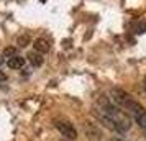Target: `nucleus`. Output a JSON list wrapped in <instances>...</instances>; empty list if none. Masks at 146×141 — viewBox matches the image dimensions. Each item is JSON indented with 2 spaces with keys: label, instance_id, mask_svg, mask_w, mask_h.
Here are the masks:
<instances>
[{
  "label": "nucleus",
  "instance_id": "obj_1",
  "mask_svg": "<svg viewBox=\"0 0 146 141\" xmlns=\"http://www.w3.org/2000/svg\"><path fill=\"white\" fill-rule=\"evenodd\" d=\"M99 105L102 107V113L105 115L113 125V130L117 131H126L131 126V118L125 113V110H121L120 107H113L110 100L105 97L99 99Z\"/></svg>",
  "mask_w": 146,
  "mask_h": 141
},
{
  "label": "nucleus",
  "instance_id": "obj_2",
  "mask_svg": "<svg viewBox=\"0 0 146 141\" xmlns=\"http://www.w3.org/2000/svg\"><path fill=\"white\" fill-rule=\"evenodd\" d=\"M112 99L121 110H126V112H128V108L131 107V103L135 102L131 95L126 94L123 89H118V87L112 89Z\"/></svg>",
  "mask_w": 146,
  "mask_h": 141
},
{
  "label": "nucleus",
  "instance_id": "obj_3",
  "mask_svg": "<svg viewBox=\"0 0 146 141\" xmlns=\"http://www.w3.org/2000/svg\"><path fill=\"white\" fill-rule=\"evenodd\" d=\"M56 128L62 133V136H66L67 140H76L77 138V131L69 121H56Z\"/></svg>",
  "mask_w": 146,
  "mask_h": 141
},
{
  "label": "nucleus",
  "instance_id": "obj_4",
  "mask_svg": "<svg viewBox=\"0 0 146 141\" xmlns=\"http://www.w3.org/2000/svg\"><path fill=\"white\" fill-rule=\"evenodd\" d=\"M84 128H86V134H87V138L89 140H95V141H99L100 138H102V133H100V130L94 123H90V121H86L84 123Z\"/></svg>",
  "mask_w": 146,
  "mask_h": 141
},
{
  "label": "nucleus",
  "instance_id": "obj_5",
  "mask_svg": "<svg viewBox=\"0 0 146 141\" xmlns=\"http://www.w3.org/2000/svg\"><path fill=\"white\" fill-rule=\"evenodd\" d=\"M35 49H36V53H40V54H46L49 51V43L46 40H43V38H38L35 41Z\"/></svg>",
  "mask_w": 146,
  "mask_h": 141
},
{
  "label": "nucleus",
  "instance_id": "obj_6",
  "mask_svg": "<svg viewBox=\"0 0 146 141\" xmlns=\"http://www.w3.org/2000/svg\"><path fill=\"white\" fill-rule=\"evenodd\" d=\"M23 66H25V59L20 58V56H13V58L8 59V67L10 69H21Z\"/></svg>",
  "mask_w": 146,
  "mask_h": 141
},
{
  "label": "nucleus",
  "instance_id": "obj_7",
  "mask_svg": "<svg viewBox=\"0 0 146 141\" xmlns=\"http://www.w3.org/2000/svg\"><path fill=\"white\" fill-rule=\"evenodd\" d=\"M28 61L33 64L35 67H40L43 64V58L40 53H28Z\"/></svg>",
  "mask_w": 146,
  "mask_h": 141
},
{
  "label": "nucleus",
  "instance_id": "obj_8",
  "mask_svg": "<svg viewBox=\"0 0 146 141\" xmlns=\"http://www.w3.org/2000/svg\"><path fill=\"white\" fill-rule=\"evenodd\" d=\"M13 56H17V51H15V48L13 46H10V48H5L3 49V58H13Z\"/></svg>",
  "mask_w": 146,
  "mask_h": 141
},
{
  "label": "nucleus",
  "instance_id": "obj_9",
  "mask_svg": "<svg viewBox=\"0 0 146 141\" xmlns=\"http://www.w3.org/2000/svg\"><path fill=\"white\" fill-rule=\"evenodd\" d=\"M136 121L139 123V126L143 128V130H145V133H146V112H145L143 115H141V117H139V118H138Z\"/></svg>",
  "mask_w": 146,
  "mask_h": 141
},
{
  "label": "nucleus",
  "instance_id": "obj_10",
  "mask_svg": "<svg viewBox=\"0 0 146 141\" xmlns=\"http://www.w3.org/2000/svg\"><path fill=\"white\" fill-rule=\"evenodd\" d=\"M27 43H28V36H20V38H18V44H20L21 48L27 46Z\"/></svg>",
  "mask_w": 146,
  "mask_h": 141
},
{
  "label": "nucleus",
  "instance_id": "obj_11",
  "mask_svg": "<svg viewBox=\"0 0 146 141\" xmlns=\"http://www.w3.org/2000/svg\"><path fill=\"white\" fill-rule=\"evenodd\" d=\"M5 79H7V75H5L3 72H2V71H0V82H2V81H5Z\"/></svg>",
  "mask_w": 146,
  "mask_h": 141
},
{
  "label": "nucleus",
  "instance_id": "obj_12",
  "mask_svg": "<svg viewBox=\"0 0 146 141\" xmlns=\"http://www.w3.org/2000/svg\"><path fill=\"white\" fill-rule=\"evenodd\" d=\"M113 141H123V140H118V138H115V140H113Z\"/></svg>",
  "mask_w": 146,
  "mask_h": 141
},
{
  "label": "nucleus",
  "instance_id": "obj_13",
  "mask_svg": "<svg viewBox=\"0 0 146 141\" xmlns=\"http://www.w3.org/2000/svg\"><path fill=\"white\" fill-rule=\"evenodd\" d=\"M145 89H146V81H145Z\"/></svg>",
  "mask_w": 146,
  "mask_h": 141
}]
</instances>
